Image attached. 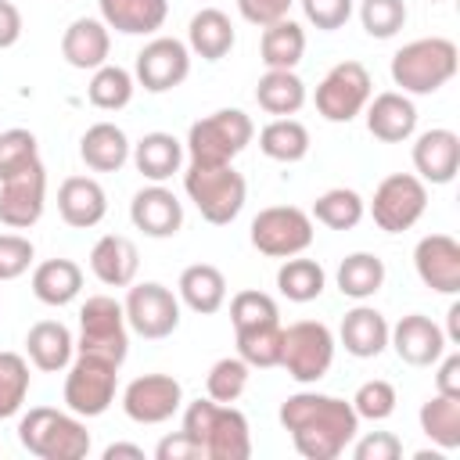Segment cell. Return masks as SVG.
Returning a JSON list of instances; mask_svg holds the SVG:
<instances>
[{"label":"cell","mask_w":460,"mask_h":460,"mask_svg":"<svg viewBox=\"0 0 460 460\" xmlns=\"http://www.w3.org/2000/svg\"><path fill=\"white\" fill-rule=\"evenodd\" d=\"M349 402H352V410H356L359 420H388V417L395 413L399 395H395V385H392V381L370 377V381H363V385L356 388V395H352Z\"/></svg>","instance_id":"bcb514c9"},{"label":"cell","mask_w":460,"mask_h":460,"mask_svg":"<svg viewBox=\"0 0 460 460\" xmlns=\"http://www.w3.org/2000/svg\"><path fill=\"white\" fill-rule=\"evenodd\" d=\"M180 431L201 446L205 460H248L252 456L248 417L230 402H216L208 395L187 402Z\"/></svg>","instance_id":"7a4b0ae2"},{"label":"cell","mask_w":460,"mask_h":460,"mask_svg":"<svg viewBox=\"0 0 460 460\" xmlns=\"http://www.w3.org/2000/svg\"><path fill=\"white\" fill-rule=\"evenodd\" d=\"M334 334L320 320H295L284 327V345H280V367L288 370L291 381L298 385H316L327 377L334 363Z\"/></svg>","instance_id":"ba28073f"},{"label":"cell","mask_w":460,"mask_h":460,"mask_svg":"<svg viewBox=\"0 0 460 460\" xmlns=\"http://www.w3.org/2000/svg\"><path fill=\"white\" fill-rule=\"evenodd\" d=\"M230 320H234V331L259 327V323H277L280 320V309H277L273 295L255 291V288H244V291H237L230 298Z\"/></svg>","instance_id":"7dc6e473"},{"label":"cell","mask_w":460,"mask_h":460,"mask_svg":"<svg viewBox=\"0 0 460 460\" xmlns=\"http://www.w3.org/2000/svg\"><path fill=\"white\" fill-rule=\"evenodd\" d=\"M428 212V183L417 172H392L374 187L370 216L385 234H402L417 226Z\"/></svg>","instance_id":"8fae6325"},{"label":"cell","mask_w":460,"mask_h":460,"mask_svg":"<svg viewBox=\"0 0 460 460\" xmlns=\"http://www.w3.org/2000/svg\"><path fill=\"white\" fill-rule=\"evenodd\" d=\"M446 341L449 345H460V302H453L449 309H446Z\"/></svg>","instance_id":"9f6ffc18"},{"label":"cell","mask_w":460,"mask_h":460,"mask_svg":"<svg viewBox=\"0 0 460 460\" xmlns=\"http://www.w3.org/2000/svg\"><path fill=\"white\" fill-rule=\"evenodd\" d=\"M25 352L36 370L58 374V370H68V363L75 356V338L61 320H40L25 334Z\"/></svg>","instance_id":"4316f807"},{"label":"cell","mask_w":460,"mask_h":460,"mask_svg":"<svg viewBox=\"0 0 460 460\" xmlns=\"http://www.w3.org/2000/svg\"><path fill=\"white\" fill-rule=\"evenodd\" d=\"M323 288H327V273H323V266H320L316 259L291 255V259H284L280 270H277V291H280L288 302H298V305L316 302V298L323 295Z\"/></svg>","instance_id":"e575fe53"},{"label":"cell","mask_w":460,"mask_h":460,"mask_svg":"<svg viewBox=\"0 0 460 460\" xmlns=\"http://www.w3.org/2000/svg\"><path fill=\"white\" fill-rule=\"evenodd\" d=\"M119 456H133V460H144V449L133 446V442H111L104 449V460H119Z\"/></svg>","instance_id":"6f0895ef"},{"label":"cell","mask_w":460,"mask_h":460,"mask_svg":"<svg viewBox=\"0 0 460 460\" xmlns=\"http://www.w3.org/2000/svg\"><path fill=\"white\" fill-rule=\"evenodd\" d=\"M316 230H313V216L298 205H270L262 208L252 226H248V241L259 255L266 259H291L302 255L313 244Z\"/></svg>","instance_id":"9c48e42d"},{"label":"cell","mask_w":460,"mask_h":460,"mask_svg":"<svg viewBox=\"0 0 460 460\" xmlns=\"http://www.w3.org/2000/svg\"><path fill=\"white\" fill-rule=\"evenodd\" d=\"M101 22L122 36H151L169 18V0H97Z\"/></svg>","instance_id":"83f0119b"},{"label":"cell","mask_w":460,"mask_h":460,"mask_svg":"<svg viewBox=\"0 0 460 460\" xmlns=\"http://www.w3.org/2000/svg\"><path fill=\"white\" fill-rule=\"evenodd\" d=\"M36 259V248L22 234H0V280L22 277Z\"/></svg>","instance_id":"c3c4849f"},{"label":"cell","mask_w":460,"mask_h":460,"mask_svg":"<svg viewBox=\"0 0 460 460\" xmlns=\"http://www.w3.org/2000/svg\"><path fill=\"white\" fill-rule=\"evenodd\" d=\"M435 392L460 399V352H442L438 356V374H435Z\"/></svg>","instance_id":"db71d44e"},{"label":"cell","mask_w":460,"mask_h":460,"mask_svg":"<svg viewBox=\"0 0 460 460\" xmlns=\"http://www.w3.org/2000/svg\"><path fill=\"white\" fill-rule=\"evenodd\" d=\"M176 298H180L190 313H198V316L219 313V309L226 305V277H223V270L212 266V262H194V266H187V270L180 273V280H176Z\"/></svg>","instance_id":"484cf974"},{"label":"cell","mask_w":460,"mask_h":460,"mask_svg":"<svg viewBox=\"0 0 460 460\" xmlns=\"http://www.w3.org/2000/svg\"><path fill=\"white\" fill-rule=\"evenodd\" d=\"M47 205V169L43 162L0 180V223L11 230H29L40 223Z\"/></svg>","instance_id":"2e32d148"},{"label":"cell","mask_w":460,"mask_h":460,"mask_svg":"<svg viewBox=\"0 0 460 460\" xmlns=\"http://www.w3.org/2000/svg\"><path fill=\"white\" fill-rule=\"evenodd\" d=\"M90 270L104 288H129L140 270V252L122 234H104L90 248Z\"/></svg>","instance_id":"d4e9b609"},{"label":"cell","mask_w":460,"mask_h":460,"mask_svg":"<svg viewBox=\"0 0 460 460\" xmlns=\"http://www.w3.org/2000/svg\"><path fill=\"white\" fill-rule=\"evenodd\" d=\"M259 151L273 162H302L309 155V129L298 122V119H270L262 129H259Z\"/></svg>","instance_id":"74e56055"},{"label":"cell","mask_w":460,"mask_h":460,"mask_svg":"<svg viewBox=\"0 0 460 460\" xmlns=\"http://www.w3.org/2000/svg\"><path fill=\"white\" fill-rule=\"evenodd\" d=\"M338 291L352 302H367L385 288V262L374 252H352L338 262Z\"/></svg>","instance_id":"836d02e7"},{"label":"cell","mask_w":460,"mask_h":460,"mask_svg":"<svg viewBox=\"0 0 460 460\" xmlns=\"http://www.w3.org/2000/svg\"><path fill=\"white\" fill-rule=\"evenodd\" d=\"M29 399V359L18 352H0V420L14 417Z\"/></svg>","instance_id":"7bdbcfd3"},{"label":"cell","mask_w":460,"mask_h":460,"mask_svg":"<svg viewBox=\"0 0 460 460\" xmlns=\"http://www.w3.org/2000/svg\"><path fill=\"white\" fill-rule=\"evenodd\" d=\"M79 291H83V270L72 259H47L32 270V295L43 305L61 309V305L75 302Z\"/></svg>","instance_id":"d6a6232c"},{"label":"cell","mask_w":460,"mask_h":460,"mask_svg":"<svg viewBox=\"0 0 460 460\" xmlns=\"http://www.w3.org/2000/svg\"><path fill=\"white\" fill-rule=\"evenodd\" d=\"M255 101L266 115L273 119H288L295 111H302L305 104V83L298 79L295 68H266L255 83Z\"/></svg>","instance_id":"1f68e13d"},{"label":"cell","mask_w":460,"mask_h":460,"mask_svg":"<svg viewBox=\"0 0 460 460\" xmlns=\"http://www.w3.org/2000/svg\"><path fill=\"white\" fill-rule=\"evenodd\" d=\"M183 155H187V151H183V140H176L172 133H162V129L144 133V137L133 144V151H129L137 172H140L144 180H151V183L172 180V176L180 172V165H183Z\"/></svg>","instance_id":"f1b7e54d"},{"label":"cell","mask_w":460,"mask_h":460,"mask_svg":"<svg viewBox=\"0 0 460 460\" xmlns=\"http://www.w3.org/2000/svg\"><path fill=\"white\" fill-rule=\"evenodd\" d=\"M413 270L424 288L438 295H460V241L449 234H428L413 248Z\"/></svg>","instance_id":"e0dca14e"},{"label":"cell","mask_w":460,"mask_h":460,"mask_svg":"<svg viewBox=\"0 0 460 460\" xmlns=\"http://www.w3.org/2000/svg\"><path fill=\"white\" fill-rule=\"evenodd\" d=\"M417 420H420V431H424L442 453L460 449V399L435 392L428 402H420Z\"/></svg>","instance_id":"d590c367"},{"label":"cell","mask_w":460,"mask_h":460,"mask_svg":"<svg viewBox=\"0 0 460 460\" xmlns=\"http://www.w3.org/2000/svg\"><path fill=\"white\" fill-rule=\"evenodd\" d=\"M305 54V29L291 18H280L262 29L259 40V58L266 68H295Z\"/></svg>","instance_id":"8d00e7d4"},{"label":"cell","mask_w":460,"mask_h":460,"mask_svg":"<svg viewBox=\"0 0 460 460\" xmlns=\"http://www.w3.org/2000/svg\"><path fill=\"white\" fill-rule=\"evenodd\" d=\"M280 428L305 460H338L359 431L352 402L323 392H295L280 402Z\"/></svg>","instance_id":"6da1fadb"},{"label":"cell","mask_w":460,"mask_h":460,"mask_svg":"<svg viewBox=\"0 0 460 460\" xmlns=\"http://www.w3.org/2000/svg\"><path fill=\"white\" fill-rule=\"evenodd\" d=\"M183 194L194 201V208L201 212L205 223L226 226L241 216L248 183L234 169V162H226V165H194L190 162L183 169Z\"/></svg>","instance_id":"8992f818"},{"label":"cell","mask_w":460,"mask_h":460,"mask_svg":"<svg viewBox=\"0 0 460 460\" xmlns=\"http://www.w3.org/2000/svg\"><path fill=\"white\" fill-rule=\"evenodd\" d=\"M108 54H111V32L101 18H75L61 36V58L79 72H93L108 65Z\"/></svg>","instance_id":"cb8c5ba5"},{"label":"cell","mask_w":460,"mask_h":460,"mask_svg":"<svg viewBox=\"0 0 460 460\" xmlns=\"http://www.w3.org/2000/svg\"><path fill=\"white\" fill-rule=\"evenodd\" d=\"M40 162V140L32 129H22V126H11L0 133V180L29 169Z\"/></svg>","instance_id":"ee69618b"},{"label":"cell","mask_w":460,"mask_h":460,"mask_svg":"<svg viewBox=\"0 0 460 460\" xmlns=\"http://www.w3.org/2000/svg\"><path fill=\"white\" fill-rule=\"evenodd\" d=\"M367 129L381 144H402L417 133V104L402 90H385L367 101Z\"/></svg>","instance_id":"ffe728a7"},{"label":"cell","mask_w":460,"mask_h":460,"mask_svg":"<svg viewBox=\"0 0 460 460\" xmlns=\"http://www.w3.org/2000/svg\"><path fill=\"white\" fill-rule=\"evenodd\" d=\"M431 4H442V0H431Z\"/></svg>","instance_id":"680465c9"},{"label":"cell","mask_w":460,"mask_h":460,"mask_svg":"<svg viewBox=\"0 0 460 460\" xmlns=\"http://www.w3.org/2000/svg\"><path fill=\"white\" fill-rule=\"evenodd\" d=\"M302 14L309 25H316L320 32H334L352 18V0H298Z\"/></svg>","instance_id":"681fc988"},{"label":"cell","mask_w":460,"mask_h":460,"mask_svg":"<svg viewBox=\"0 0 460 460\" xmlns=\"http://www.w3.org/2000/svg\"><path fill=\"white\" fill-rule=\"evenodd\" d=\"M248 377H252V367L241 356H223V359H216L208 367L205 392L216 402H237L244 395V388H248Z\"/></svg>","instance_id":"b9f144b4"},{"label":"cell","mask_w":460,"mask_h":460,"mask_svg":"<svg viewBox=\"0 0 460 460\" xmlns=\"http://www.w3.org/2000/svg\"><path fill=\"white\" fill-rule=\"evenodd\" d=\"M58 212L68 226L90 230L108 216V194L93 176H68L58 187Z\"/></svg>","instance_id":"7402d4cb"},{"label":"cell","mask_w":460,"mask_h":460,"mask_svg":"<svg viewBox=\"0 0 460 460\" xmlns=\"http://www.w3.org/2000/svg\"><path fill=\"white\" fill-rule=\"evenodd\" d=\"M410 11L406 0H363L359 4V25L374 40H392L406 25Z\"/></svg>","instance_id":"f6af8a7d"},{"label":"cell","mask_w":460,"mask_h":460,"mask_svg":"<svg viewBox=\"0 0 460 460\" xmlns=\"http://www.w3.org/2000/svg\"><path fill=\"white\" fill-rule=\"evenodd\" d=\"M22 40V11L11 0H0V50L14 47Z\"/></svg>","instance_id":"11a10c76"},{"label":"cell","mask_w":460,"mask_h":460,"mask_svg":"<svg viewBox=\"0 0 460 460\" xmlns=\"http://www.w3.org/2000/svg\"><path fill=\"white\" fill-rule=\"evenodd\" d=\"M129 219L144 237H176L183 226V201L165 183H151L133 194Z\"/></svg>","instance_id":"d6986e66"},{"label":"cell","mask_w":460,"mask_h":460,"mask_svg":"<svg viewBox=\"0 0 460 460\" xmlns=\"http://www.w3.org/2000/svg\"><path fill=\"white\" fill-rule=\"evenodd\" d=\"M122 313H126L129 331L147 341H162L180 327V298L172 295V288L158 280H144V284L133 280L126 291Z\"/></svg>","instance_id":"4fadbf2b"},{"label":"cell","mask_w":460,"mask_h":460,"mask_svg":"<svg viewBox=\"0 0 460 460\" xmlns=\"http://www.w3.org/2000/svg\"><path fill=\"white\" fill-rule=\"evenodd\" d=\"M255 140V122L241 108H219L190 122L183 151L194 165H226Z\"/></svg>","instance_id":"5b68a950"},{"label":"cell","mask_w":460,"mask_h":460,"mask_svg":"<svg viewBox=\"0 0 460 460\" xmlns=\"http://www.w3.org/2000/svg\"><path fill=\"white\" fill-rule=\"evenodd\" d=\"M388 345L410 367H435L438 356L449 349L442 327L424 313H406L395 327H388Z\"/></svg>","instance_id":"ac0fdd59"},{"label":"cell","mask_w":460,"mask_h":460,"mask_svg":"<svg viewBox=\"0 0 460 460\" xmlns=\"http://www.w3.org/2000/svg\"><path fill=\"white\" fill-rule=\"evenodd\" d=\"M338 341L345 345L349 356L356 359H374L388 349V320L385 313H377L374 305L359 302L352 305L345 316H341V327H338Z\"/></svg>","instance_id":"603a6c76"},{"label":"cell","mask_w":460,"mask_h":460,"mask_svg":"<svg viewBox=\"0 0 460 460\" xmlns=\"http://www.w3.org/2000/svg\"><path fill=\"white\" fill-rule=\"evenodd\" d=\"M460 68V50L446 36H420L392 54V83L410 97L438 93Z\"/></svg>","instance_id":"3957f363"},{"label":"cell","mask_w":460,"mask_h":460,"mask_svg":"<svg viewBox=\"0 0 460 460\" xmlns=\"http://www.w3.org/2000/svg\"><path fill=\"white\" fill-rule=\"evenodd\" d=\"M316 223H323L327 230H352L359 226V219L367 216V201L359 198V190L352 187H331L313 201L309 212Z\"/></svg>","instance_id":"f35d334b"},{"label":"cell","mask_w":460,"mask_h":460,"mask_svg":"<svg viewBox=\"0 0 460 460\" xmlns=\"http://www.w3.org/2000/svg\"><path fill=\"white\" fill-rule=\"evenodd\" d=\"M291 4H295V0H237V11H241V18H244L248 25L266 29V25L280 22V18H288Z\"/></svg>","instance_id":"816d5d0a"},{"label":"cell","mask_w":460,"mask_h":460,"mask_svg":"<svg viewBox=\"0 0 460 460\" xmlns=\"http://www.w3.org/2000/svg\"><path fill=\"white\" fill-rule=\"evenodd\" d=\"M413 169L424 183H453L456 169H460V137L453 129H424L413 140Z\"/></svg>","instance_id":"44dd1931"},{"label":"cell","mask_w":460,"mask_h":460,"mask_svg":"<svg viewBox=\"0 0 460 460\" xmlns=\"http://www.w3.org/2000/svg\"><path fill=\"white\" fill-rule=\"evenodd\" d=\"M18 442L40 460H83L90 453V431L72 410L32 406L18 420Z\"/></svg>","instance_id":"277c9868"},{"label":"cell","mask_w":460,"mask_h":460,"mask_svg":"<svg viewBox=\"0 0 460 460\" xmlns=\"http://www.w3.org/2000/svg\"><path fill=\"white\" fill-rule=\"evenodd\" d=\"M133 90H137L133 72H126L122 65H101V68H93V75H90L86 97H90V104L101 108V111H122V108L133 101Z\"/></svg>","instance_id":"60d3db41"},{"label":"cell","mask_w":460,"mask_h":460,"mask_svg":"<svg viewBox=\"0 0 460 460\" xmlns=\"http://www.w3.org/2000/svg\"><path fill=\"white\" fill-rule=\"evenodd\" d=\"M115 385H119V367L101 359V356H86L75 352L65 374V406L75 417H101L108 413V406L115 402Z\"/></svg>","instance_id":"30bf717a"},{"label":"cell","mask_w":460,"mask_h":460,"mask_svg":"<svg viewBox=\"0 0 460 460\" xmlns=\"http://www.w3.org/2000/svg\"><path fill=\"white\" fill-rule=\"evenodd\" d=\"M237 43L234 22L219 7H201L187 25V50L205 61H223Z\"/></svg>","instance_id":"4dcf8cb0"},{"label":"cell","mask_w":460,"mask_h":460,"mask_svg":"<svg viewBox=\"0 0 460 460\" xmlns=\"http://www.w3.org/2000/svg\"><path fill=\"white\" fill-rule=\"evenodd\" d=\"M183 406V385L172 374H140L122 388V413L133 424H165Z\"/></svg>","instance_id":"9a60e30c"},{"label":"cell","mask_w":460,"mask_h":460,"mask_svg":"<svg viewBox=\"0 0 460 460\" xmlns=\"http://www.w3.org/2000/svg\"><path fill=\"white\" fill-rule=\"evenodd\" d=\"M75 352L101 356V359H108L115 367L126 363V352H129V323H126L122 302H115L111 295H90L79 305Z\"/></svg>","instance_id":"52a82bcc"},{"label":"cell","mask_w":460,"mask_h":460,"mask_svg":"<svg viewBox=\"0 0 460 460\" xmlns=\"http://www.w3.org/2000/svg\"><path fill=\"white\" fill-rule=\"evenodd\" d=\"M237 334V356L252 370H270L280 367V345H284V327L277 323H259V327H241Z\"/></svg>","instance_id":"ab89813d"},{"label":"cell","mask_w":460,"mask_h":460,"mask_svg":"<svg viewBox=\"0 0 460 460\" xmlns=\"http://www.w3.org/2000/svg\"><path fill=\"white\" fill-rule=\"evenodd\" d=\"M352 456L356 460H399L402 442L392 431H367L363 438H352Z\"/></svg>","instance_id":"f907efd6"},{"label":"cell","mask_w":460,"mask_h":460,"mask_svg":"<svg viewBox=\"0 0 460 460\" xmlns=\"http://www.w3.org/2000/svg\"><path fill=\"white\" fill-rule=\"evenodd\" d=\"M374 97V83L367 65L359 61H338L327 68V75L316 83V111L327 122H352L356 115H363L367 101Z\"/></svg>","instance_id":"7c38bea8"},{"label":"cell","mask_w":460,"mask_h":460,"mask_svg":"<svg viewBox=\"0 0 460 460\" xmlns=\"http://www.w3.org/2000/svg\"><path fill=\"white\" fill-rule=\"evenodd\" d=\"M129 151H133V144H129L126 129L115 122H93L79 137V158L93 172H119L129 162Z\"/></svg>","instance_id":"f546056e"},{"label":"cell","mask_w":460,"mask_h":460,"mask_svg":"<svg viewBox=\"0 0 460 460\" xmlns=\"http://www.w3.org/2000/svg\"><path fill=\"white\" fill-rule=\"evenodd\" d=\"M155 456H158V460H205L201 446H198L190 435H183V431L165 435V438L155 446Z\"/></svg>","instance_id":"f5cc1de1"},{"label":"cell","mask_w":460,"mask_h":460,"mask_svg":"<svg viewBox=\"0 0 460 460\" xmlns=\"http://www.w3.org/2000/svg\"><path fill=\"white\" fill-rule=\"evenodd\" d=\"M187 75H190V50L176 36H155V40H147L140 47L137 61H133V79L147 93L176 90Z\"/></svg>","instance_id":"5bb4252c"}]
</instances>
